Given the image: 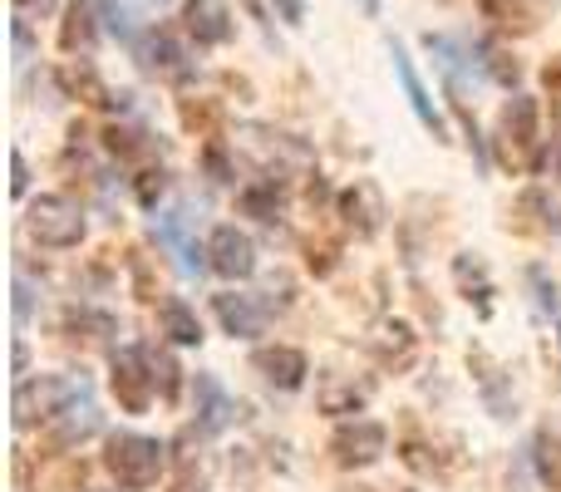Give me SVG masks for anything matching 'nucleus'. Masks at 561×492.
<instances>
[{"instance_id":"nucleus-14","label":"nucleus","mask_w":561,"mask_h":492,"mask_svg":"<svg viewBox=\"0 0 561 492\" xmlns=\"http://www.w3.org/2000/svg\"><path fill=\"white\" fill-rule=\"evenodd\" d=\"M503 144L513 158H527V148L537 144V99L513 94V104L503 108Z\"/></svg>"},{"instance_id":"nucleus-31","label":"nucleus","mask_w":561,"mask_h":492,"mask_svg":"<svg viewBox=\"0 0 561 492\" xmlns=\"http://www.w3.org/2000/svg\"><path fill=\"white\" fill-rule=\"evenodd\" d=\"M272 5L286 25H300V20H306V0H272Z\"/></svg>"},{"instance_id":"nucleus-6","label":"nucleus","mask_w":561,"mask_h":492,"mask_svg":"<svg viewBox=\"0 0 561 492\" xmlns=\"http://www.w3.org/2000/svg\"><path fill=\"white\" fill-rule=\"evenodd\" d=\"M207 266H213L217 276H227V281H247L256 271L252 237L237 232V227H217V232L207 237Z\"/></svg>"},{"instance_id":"nucleus-29","label":"nucleus","mask_w":561,"mask_h":492,"mask_svg":"<svg viewBox=\"0 0 561 492\" xmlns=\"http://www.w3.org/2000/svg\"><path fill=\"white\" fill-rule=\"evenodd\" d=\"M183 124L187 128H213L217 124V104H193V99H183Z\"/></svg>"},{"instance_id":"nucleus-27","label":"nucleus","mask_w":561,"mask_h":492,"mask_svg":"<svg viewBox=\"0 0 561 492\" xmlns=\"http://www.w3.org/2000/svg\"><path fill=\"white\" fill-rule=\"evenodd\" d=\"M359 404H365V389H355V385H340V389H325V394H320V409H325V414H355Z\"/></svg>"},{"instance_id":"nucleus-20","label":"nucleus","mask_w":561,"mask_h":492,"mask_svg":"<svg viewBox=\"0 0 561 492\" xmlns=\"http://www.w3.org/2000/svg\"><path fill=\"white\" fill-rule=\"evenodd\" d=\"M242 213L247 217H256V222H276L280 217V193H276V183H252V187H242Z\"/></svg>"},{"instance_id":"nucleus-34","label":"nucleus","mask_w":561,"mask_h":492,"mask_svg":"<svg viewBox=\"0 0 561 492\" xmlns=\"http://www.w3.org/2000/svg\"><path fill=\"white\" fill-rule=\"evenodd\" d=\"M533 281H537V290H542V306H547V310H557V286H547L542 271H533Z\"/></svg>"},{"instance_id":"nucleus-5","label":"nucleus","mask_w":561,"mask_h":492,"mask_svg":"<svg viewBox=\"0 0 561 492\" xmlns=\"http://www.w3.org/2000/svg\"><path fill=\"white\" fill-rule=\"evenodd\" d=\"M153 369H148V350L138 345H124L114 355V394L118 404L128 409V414H144L148 404H153Z\"/></svg>"},{"instance_id":"nucleus-13","label":"nucleus","mask_w":561,"mask_h":492,"mask_svg":"<svg viewBox=\"0 0 561 492\" xmlns=\"http://www.w3.org/2000/svg\"><path fill=\"white\" fill-rule=\"evenodd\" d=\"M99 424H104V419H99V404L89 399V389H84L65 414L49 419V438H55V448H75V444H84L89 434H99Z\"/></svg>"},{"instance_id":"nucleus-28","label":"nucleus","mask_w":561,"mask_h":492,"mask_svg":"<svg viewBox=\"0 0 561 492\" xmlns=\"http://www.w3.org/2000/svg\"><path fill=\"white\" fill-rule=\"evenodd\" d=\"M134 193H138V203H144V207H158V197L168 193V173H163V168H148V173L134 183Z\"/></svg>"},{"instance_id":"nucleus-15","label":"nucleus","mask_w":561,"mask_h":492,"mask_svg":"<svg viewBox=\"0 0 561 492\" xmlns=\"http://www.w3.org/2000/svg\"><path fill=\"white\" fill-rule=\"evenodd\" d=\"M232 419H237V404L227 399V389L213 375H197V428L203 434H222Z\"/></svg>"},{"instance_id":"nucleus-33","label":"nucleus","mask_w":561,"mask_h":492,"mask_svg":"<svg viewBox=\"0 0 561 492\" xmlns=\"http://www.w3.org/2000/svg\"><path fill=\"white\" fill-rule=\"evenodd\" d=\"M10 35H15V55L25 59L30 55V25H25V20H15V25H10Z\"/></svg>"},{"instance_id":"nucleus-4","label":"nucleus","mask_w":561,"mask_h":492,"mask_svg":"<svg viewBox=\"0 0 561 492\" xmlns=\"http://www.w3.org/2000/svg\"><path fill=\"white\" fill-rule=\"evenodd\" d=\"M25 227L39 247H79V237H84V213H79V203H69V197L45 193L30 203Z\"/></svg>"},{"instance_id":"nucleus-16","label":"nucleus","mask_w":561,"mask_h":492,"mask_svg":"<svg viewBox=\"0 0 561 492\" xmlns=\"http://www.w3.org/2000/svg\"><path fill=\"white\" fill-rule=\"evenodd\" d=\"M256 369H262L276 389H300V385H306V375H310L306 355H300V350H290V345L256 350Z\"/></svg>"},{"instance_id":"nucleus-8","label":"nucleus","mask_w":561,"mask_h":492,"mask_svg":"<svg viewBox=\"0 0 561 492\" xmlns=\"http://www.w3.org/2000/svg\"><path fill=\"white\" fill-rule=\"evenodd\" d=\"M389 59H394V75H399V84H404L414 118H419V124H424L434 138H444V134H448V128H444V114L434 108V99H428L424 79H419V69H414V59L404 55V45H399V39H389Z\"/></svg>"},{"instance_id":"nucleus-17","label":"nucleus","mask_w":561,"mask_h":492,"mask_svg":"<svg viewBox=\"0 0 561 492\" xmlns=\"http://www.w3.org/2000/svg\"><path fill=\"white\" fill-rule=\"evenodd\" d=\"M340 213L350 217V227H359V237H375L379 232V217H385V207H379V193L369 183H355L345 197H340Z\"/></svg>"},{"instance_id":"nucleus-12","label":"nucleus","mask_w":561,"mask_h":492,"mask_svg":"<svg viewBox=\"0 0 561 492\" xmlns=\"http://www.w3.org/2000/svg\"><path fill=\"white\" fill-rule=\"evenodd\" d=\"M213 310L227 335H237V340H256L266 330V306L256 296H217Z\"/></svg>"},{"instance_id":"nucleus-30","label":"nucleus","mask_w":561,"mask_h":492,"mask_svg":"<svg viewBox=\"0 0 561 492\" xmlns=\"http://www.w3.org/2000/svg\"><path fill=\"white\" fill-rule=\"evenodd\" d=\"M203 163H207V173H213V183H232V168H227V153H222V144H207Z\"/></svg>"},{"instance_id":"nucleus-2","label":"nucleus","mask_w":561,"mask_h":492,"mask_svg":"<svg viewBox=\"0 0 561 492\" xmlns=\"http://www.w3.org/2000/svg\"><path fill=\"white\" fill-rule=\"evenodd\" d=\"M237 144L266 168V183H276L280 173H296V178H310L316 173V153L300 144L296 134H280V128H262V124H247Z\"/></svg>"},{"instance_id":"nucleus-32","label":"nucleus","mask_w":561,"mask_h":492,"mask_svg":"<svg viewBox=\"0 0 561 492\" xmlns=\"http://www.w3.org/2000/svg\"><path fill=\"white\" fill-rule=\"evenodd\" d=\"M10 168H15V178H10V187H15V193H25V187H30V168H25V158H10Z\"/></svg>"},{"instance_id":"nucleus-38","label":"nucleus","mask_w":561,"mask_h":492,"mask_svg":"<svg viewBox=\"0 0 561 492\" xmlns=\"http://www.w3.org/2000/svg\"><path fill=\"white\" fill-rule=\"evenodd\" d=\"M359 10H365V15H379V0H359Z\"/></svg>"},{"instance_id":"nucleus-24","label":"nucleus","mask_w":561,"mask_h":492,"mask_svg":"<svg viewBox=\"0 0 561 492\" xmlns=\"http://www.w3.org/2000/svg\"><path fill=\"white\" fill-rule=\"evenodd\" d=\"M104 144H108V153H114V158H138V153H148V148H153L144 128H118V124L104 134Z\"/></svg>"},{"instance_id":"nucleus-7","label":"nucleus","mask_w":561,"mask_h":492,"mask_svg":"<svg viewBox=\"0 0 561 492\" xmlns=\"http://www.w3.org/2000/svg\"><path fill=\"white\" fill-rule=\"evenodd\" d=\"M138 65L148 69V75L158 79H187L193 75V65H187V49L178 45L173 30H144V39L134 45Z\"/></svg>"},{"instance_id":"nucleus-21","label":"nucleus","mask_w":561,"mask_h":492,"mask_svg":"<svg viewBox=\"0 0 561 492\" xmlns=\"http://www.w3.org/2000/svg\"><path fill=\"white\" fill-rule=\"evenodd\" d=\"M99 15H104V30L114 39H124V45H138V25H134V15H128L124 5H118V0H99Z\"/></svg>"},{"instance_id":"nucleus-22","label":"nucleus","mask_w":561,"mask_h":492,"mask_svg":"<svg viewBox=\"0 0 561 492\" xmlns=\"http://www.w3.org/2000/svg\"><path fill=\"white\" fill-rule=\"evenodd\" d=\"M483 15L497 20V25L533 30V5H527V0H483Z\"/></svg>"},{"instance_id":"nucleus-19","label":"nucleus","mask_w":561,"mask_h":492,"mask_svg":"<svg viewBox=\"0 0 561 492\" xmlns=\"http://www.w3.org/2000/svg\"><path fill=\"white\" fill-rule=\"evenodd\" d=\"M158 237H163V242L178 251V261H183V271H197V266H203V256H207V251H197V242H193V237H187V213L163 217V222H158Z\"/></svg>"},{"instance_id":"nucleus-37","label":"nucleus","mask_w":561,"mask_h":492,"mask_svg":"<svg viewBox=\"0 0 561 492\" xmlns=\"http://www.w3.org/2000/svg\"><path fill=\"white\" fill-rule=\"evenodd\" d=\"M134 5H138V10H163L168 0H134Z\"/></svg>"},{"instance_id":"nucleus-11","label":"nucleus","mask_w":561,"mask_h":492,"mask_svg":"<svg viewBox=\"0 0 561 492\" xmlns=\"http://www.w3.org/2000/svg\"><path fill=\"white\" fill-rule=\"evenodd\" d=\"M183 20L197 45H227L232 39V15H227L222 0H183Z\"/></svg>"},{"instance_id":"nucleus-26","label":"nucleus","mask_w":561,"mask_h":492,"mask_svg":"<svg viewBox=\"0 0 561 492\" xmlns=\"http://www.w3.org/2000/svg\"><path fill=\"white\" fill-rule=\"evenodd\" d=\"M478 55H483V69H488V75L497 79V84H507V89H513L517 79H523V69H517V59L507 55V49H493V45H483V49H478Z\"/></svg>"},{"instance_id":"nucleus-9","label":"nucleus","mask_w":561,"mask_h":492,"mask_svg":"<svg viewBox=\"0 0 561 492\" xmlns=\"http://www.w3.org/2000/svg\"><path fill=\"white\" fill-rule=\"evenodd\" d=\"M335 458L345 468H365V464H375V458H385V448H389V434L379 424H369V419H355V424H345L335 434Z\"/></svg>"},{"instance_id":"nucleus-25","label":"nucleus","mask_w":561,"mask_h":492,"mask_svg":"<svg viewBox=\"0 0 561 492\" xmlns=\"http://www.w3.org/2000/svg\"><path fill=\"white\" fill-rule=\"evenodd\" d=\"M148 369H153L158 394L173 399V394H178V375H183V369H178V359L168 355V350H148Z\"/></svg>"},{"instance_id":"nucleus-36","label":"nucleus","mask_w":561,"mask_h":492,"mask_svg":"<svg viewBox=\"0 0 561 492\" xmlns=\"http://www.w3.org/2000/svg\"><path fill=\"white\" fill-rule=\"evenodd\" d=\"M547 84H552L557 94H561V55H557V65H547Z\"/></svg>"},{"instance_id":"nucleus-23","label":"nucleus","mask_w":561,"mask_h":492,"mask_svg":"<svg viewBox=\"0 0 561 492\" xmlns=\"http://www.w3.org/2000/svg\"><path fill=\"white\" fill-rule=\"evenodd\" d=\"M537 473H542V483L561 488V438L557 434H537Z\"/></svg>"},{"instance_id":"nucleus-10","label":"nucleus","mask_w":561,"mask_h":492,"mask_svg":"<svg viewBox=\"0 0 561 492\" xmlns=\"http://www.w3.org/2000/svg\"><path fill=\"white\" fill-rule=\"evenodd\" d=\"M99 30H104L99 0H69L65 25H59V49H65V55H89V49L99 45Z\"/></svg>"},{"instance_id":"nucleus-39","label":"nucleus","mask_w":561,"mask_h":492,"mask_svg":"<svg viewBox=\"0 0 561 492\" xmlns=\"http://www.w3.org/2000/svg\"><path fill=\"white\" fill-rule=\"evenodd\" d=\"M552 168H557V173H561V138H557V144H552Z\"/></svg>"},{"instance_id":"nucleus-18","label":"nucleus","mask_w":561,"mask_h":492,"mask_svg":"<svg viewBox=\"0 0 561 492\" xmlns=\"http://www.w3.org/2000/svg\"><path fill=\"white\" fill-rule=\"evenodd\" d=\"M158 320H163V335L173 340V345H197L203 340V320L193 316V306L187 300H163V310H158Z\"/></svg>"},{"instance_id":"nucleus-3","label":"nucleus","mask_w":561,"mask_h":492,"mask_svg":"<svg viewBox=\"0 0 561 492\" xmlns=\"http://www.w3.org/2000/svg\"><path fill=\"white\" fill-rule=\"evenodd\" d=\"M84 394V379H59V375H39V379H20L15 385V424L30 428L39 419H59L75 399Z\"/></svg>"},{"instance_id":"nucleus-35","label":"nucleus","mask_w":561,"mask_h":492,"mask_svg":"<svg viewBox=\"0 0 561 492\" xmlns=\"http://www.w3.org/2000/svg\"><path fill=\"white\" fill-rule=\"evenodd\" d=\"M49 5H55V0H15L20 15H25V10H49Z\"/></svg>"},{"instance_id":"nucleus-1","label":"nucleus","mask_w":561,"mask_h":492,"mask_svg":"<svg viewBox=\"0 0 561 492\" xmlns=\"http://www.w3.org/2000/svg\"><path fill=\"white\" fill-rule=\"evenodd\" d=\"M104 464H108V473L118 478V488L144 492V488L158 483V473H163L168 448L158 444V438H148V434H114L108 438Z\"/></svg>"}]
</instances>
